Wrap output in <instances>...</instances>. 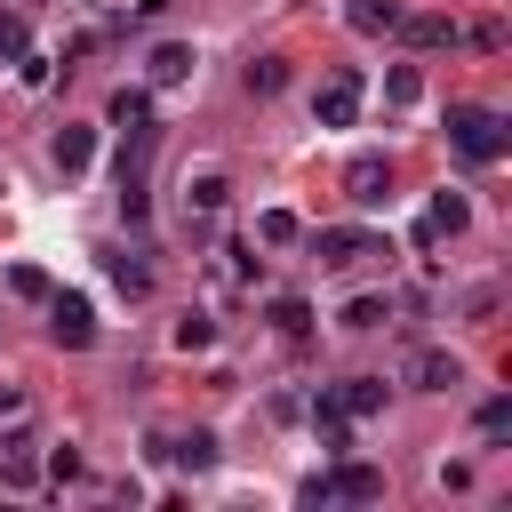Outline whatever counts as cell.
<instances>
[{
	"instance_id": "6da1fadb",
	"label": "cell",
	"mask_w": 512,
	"mask_h": 512,
	"mask_svg": "<svg viewBox=\"0 0 512 512\" xmlns=\"http://www.w3.org/2000/svg\"><path fill=\"white\" fill-rule=\"evenodd\" d=\"M448 144L464 152V160H504V144H512V128L488 112V104H448Z\"/></svg>"
},
{
	"instance_id": "7a4b0ae2",
	"label": "cell",
	"mask_w": 512,
	"mask_h": 512,
	"mask_svg": "<svg viewBox=\"0 0 512 512\" xmlns=\"http://www.w3.org/2000/svg\"><path fill=\"white\" fill-rule=\"evenodd\" d=\"M384 496V472L376 464H336L320 480H304V504H376Z\"/></svg>"
},
{
	"instance_id": "3957f363",
	"label": "cell",
	"mask_w": 512,
	"mask_h": 512,
	"mask_svg": "<svg viewBox=\"0 0 512 512\" xmlns=\"http://www.w3.org/2000/svg\"><path fill=\"white\" fill-rule=\"evenodd\" d=\"M312 256H320L328 272H352V264L384 256V240H376V232H360V224H328V232H312Z\"/></svg>"
},
{
	"instance_id": "277c9868",
	"label": "cell",
	"mask_w": 512,
	"mask_h": 512,
	"mask_svg": "<svg viewBox=\"0 0 512 512\" xmlns=\"http://www.w3.org/2000/svg\"><path fill=\"white\" fill-rule=\"evenodd\" d=\"M312 120L320 128H352L360 120V72H328L320 96H312Z\"/></svg>"
},
{
	"instance_id": "5b68a950",
	"label": "cell",
	"mask_w": 512,
	"mask_h": 512,
	"mask_svg": "<svg viewBox=\"0 0 512 512\" xmlns=\"http://www.w3.org/2000/svg\"><path fill=\"white\" fill-rule=\"evenodd\" d=\"M48 336H56L64 352L96 344V312H88V296H48Z\"/></svg>"
},
{
	"instance_id": "8992f818",
	"label": "cell",
	"mask_w": 512,
	"mask_h": 512,
	"mask_svg": "<svg viewBox=\"0 0 512 512\" xmlns=\"http://www.w3.org/2000/svg\"><path fill=\"white\" fill-rule=\"evenodd\" d=\"M344 192H352L360 208H384V200H392V160H384V152H360V160L344 168Z\"/></svg>"
},
{
	"instance_id": "52a82bcc",
	"label": "cell",
	"mask_w": 512,
	"mask_h": 512,
	"mask_svg": "<svg viewBox=\"0 0 512 512\" xmlns=\"http://www.w3.org/2000/svg\"><path fill=\"white\" fill-rule=\"evenodd\" d=\"M464 224H472V200H464V192H432V208H424L416 240L432 248V240H448V232H464Z\"/></svg>"
},
{
	"instance_id": "ba28073f",
	"label": "cell",
	"mask_w": 512,
	"mask_h": 512,
	"mask_svg": "<svg viewBox=\"0 0 512 512\" xmlns=\"http://www.w3.org/2000/svg\"><path fill=\"white\" fill-rule=\"evenodd\" d=\"M328 408H336L344 424H352V416H376V408H384V376H352V384H336Z\"/></svg>"
},
{
	"instance_id": "9c48e42d",
	"label": "cell",
	"mask_w": 512,
	"mask_h": 512,
	"mask_svg": "<svg viewBox=\"0 0 512 512\" xmlns=\"http://www.w3.org/2000/svg\"><path fill=\"white\" fill-rule=\"evenodd\" d=\"M408 376H416V392H448L464 368H456V352H440V344H424L416 360H408Z\"/></svg>"
},
{
	"instance_id": "30bf717a",
	"label": "cell",
	"mask_w": 512,
	"mask_h": 512,
	"mask_svg": "<svg viewBox=\"0 0 512 512\" xmlns=\"http://www.w3.org/2000/svg\"><path fill=\"white\" fill-rule=\"evenodd\" d=\"M232 200V184L216 176V168H200V176H184V216H216Z\"/></svg>"
},
{
	"instance_id": "8fae6325",
	"label": "cell",
	"mask_w": 512,
	"mask_h": 512,
	"mask_svg": "<svg viewBox=\"0 0 512 512\" xmlns=\"http://www.w3.org/2000/svg\"><path fill=\"white\" fill-rule=\"evenodd\" d=\"M152 448H160L168 464H184V472H208V464H216V440H208V432H176V440H152Z\"/></svg>"
},
{
	"instance_id": "7c38bea8",
	"label": "cell",
	"mask_w": 512,
	"mask_h": 512,
	"mask_svg": "<svg viewBox=\"0 0 512 512\" xmlns=\"http://www.w3.org/2000/svg\"><path fill=\"white\" fill-rule=\"evenodd\" d=\"M88 160H96V128H56V168L80 176Z\"/></svg>"
},
{
	"instance_id": "4fadbf2b",
	"label": "cell",
	"mask_w": 512,
	"mask_h": 512,
	"mask_svg": "<svg viewBox=\"0 0 512 512\" xmlns=\"http://www.w3.org/2000/svg\"><path fill=\"white\" fill-rule=\"evenodd\" d=\"M192 64H200V56H192L184 40H168V48H152V80H160V88H176V80H192Z\"/></svg>"
},
{
	"instance_id": "5bb4252c",
	"label": "cell",
	"mask_w": 512,
	"mask_h": 512,
	"mask_svg": "<svg viewBox=\"0 0 512 512\" xmlns=\"http://www.w3.org/2000/svg\"><path fill=\"white\" fill-rule=\"evenodd\" d=\"M400 32H408L416 48H456V24H448V16H400Z\"/></svg>"
},
{
	"instance_id": "9a60e30c",
	"label": "cell",
	"mask_w": 512,
	"mask_h": 512,
	"mask_svg": "<svg viewBox=\"0 0 512 512\" xmlns=\"http://www.w3.org/2000/svg\"><path fill=\"white\" fill-rule=\"evenodd\" d=\"M352 32H400V8L392 0H352Z\"/></svg>"
},
{
	"instance_id": "2e32d148",
	"label": "cell",
	"mask_w": 512,
	"mask_h": 512,
	"mask_svg": "<svg viewBox=\"0 0 512 512\" xmlns=\"http://www.w3.org/2000/svg\"><path fill=\"white\" fill-rule=\"evenodd\" d=\"M240 80H248V96H280L288 64H280V56H248V72H240Z\"/></svg>"
},
{
	"instance_id": "e0dca14e",
	"label": "cell",
	"mask_w": 512,
	"mask_h": 512,
	"mask_svg": "<svg viewBox=\"0 0 512 512\" xmlns=\"http://www.w3.org/2000/svg\"><path fill=\"white\" fill-rule=\"evenodd\" d=\"M256 240H264V248H288V240H304V224H296L288 208H264V216H256Z\"/></svg>"
},
{
	"instance_id": "ac0fdd59",
	"label": "cell",
	"mask_w": 512,
	"mask_h": 512,
	"mask_svg": "<svg viewBox=\"0 0 512 512\" xmlns=\"http://www.w3.org/2000/svg\"><path fill=\"white\" fill-rule=\"evenodd\" d=\"M112 288H120V296H152V264H136V256H112Z\"/></svg>"
},
{
	"instance_id": "d6986e66",
	"label": "cell",
	"mask_w": 512,
	"mask_h": 512,
	"mask_svg": "<svg viewBox=\"0 0 512 512\" xmlns=\"http://www.w3.org/2000/svg\"><path fill=\"white\" fill-rule=\"evenodd\" d=\"M272 320H280V336H312V304L304 296H272Z\"/></svg>"
},
{
	"instance_id": "ffe728a7",
	"label": "cell",
	"mask_w": 512,
	"mask_h": 512,
	"mask_svg": "<svg viewBox=\"0 0 512 512\" xmlns=\"http://www.w3.org/2000/svg\"><path fill=\"white\" fill-rule=\"evenodd\" d=\"M384 96H392V104H416V96H424V72H416V64H392V72H384Z\"/></svg>"
},
{
	"instance_id": "44dd1931",
	"label": "cell",
	"mask_w": 512,
	"mask_h": 512,
	"mask_svg": "<svg viewBox=\"0 0 512 512\" xmlns=\"http://www.w3.org/2000/svg\"><path fill=\"white\" fill-rule=\"evenodd\" d=\"M136 120H152V96L144 88H120L112 96V128H136Z\"/></svg>"
},
{
	"instance_id": "7402d4cb",
	"label": "cell",
	"mask_w": 512,
	"mask_h": 512,
	"mask_svg": "<svg viewBox=\"0 0 512 512\" xmlns=\"http://www.w3.org/2000/svg\"><path fill=\"white\" fill-rule=\"evenodd\" d=\"M8 288H16V296H24V304H48V296H56V288H48V272H40V264H16V272H8Z\"/></svg>"
},
{
	"instance_id": "603a6c76",
	"label": "cell",
	"mask_w": 512,
	"mask_h": 512,
	"mask_svg": "<svg viewBox=\"0 0 512 512\" xmlns=\"http://www.w3.org/2000/svg\"><path fill=\"white\" fill-rule=\"evenodd\" d=\"M312 432H320V448H328V456H344V448H352V440H344V416H336L328 400L312 408Z\"/></svg>"
},
{
	"instance_id": "cb8c5ba5",
	"label": "cell",
	"mask_w": 512,
	"mask_h": 512,
	"mask_svg": "<svg viewBox=\"0 0 512 512\" xmlns=\"http://www.w3.org/2000/svg\"><path fill=\"white\" fill-rule=\"evenodd\" d=\"M24 40H32V32H24V16H16V8H0V64H16V56H24Z\"/></svg>"
},
{
	"instance_id": "d4e9b609",
	"label": "cell",
	"mask_w": 512,
	"mask_h": 512,
	"mask_svg": "<svg viewBox=\"0 0 512 512\" xmlns=\"http://www.w3.org/2000/svg\"><path fill=\"white\" fill-rule=\"evenodd\" d=\"M344 328H384V296H352L344 304Z\"/></svg>"
},
{
	"instance_id": "484cf974",
	"label": "cell",
	"mask_w": 512,
	"mask_h": 512,
	"mask_svg": "<svg viewBox=\"0 0 512 512\" xmlns=\"http://www.w3.org/2000/svg\"><path fill=\"white\" fill-rule=\"evenodd\" d=\"M176 344H184V352H208V344H216V320H200V312L176 320Z\"/></svg>"
},
{
	"instance_id": "4316f807",
	"label": "cell",
	"mask_w": 512,
	"mask_h": 512,
	"mask_svg": "<svg viewBox=\"0 0 512 512\" xmlns=\"http://www.w3.org/2000/svg\"><path fill=\"white\" fill-rule=\"evenodd\" d=\"M480 432H488V440L512 432V400H480Z\"/></svg>"
},
{
	"instance_id": "83f0119b",
	"label": "cell",
	"mask_w": 512,
	"mask_h": 512,
	"mask_svg": "<svg viewBox=\"0 0 512 512\" xmlns=\"http://www.w3.org/2000/svg\"><path fill=\"white\" fill-rule=\"evenodd\" d=\"M40 472H32V456H0V488H32Z\"/></svg>"
},
{
	"instance_id": "f1b7e54d",
	"label": "cell",
	"mask_w": 512,
	"mask_h": 512,
	"mask_svg": "<svg viewBox=\"0 0 512 512\" xmlns=\"http://www.w3.org/2000/svg\"><path fill=\"white\" fill-rule=\"evenodd\" d=\"M48 480H80V448H56L48 456Z\"/></svg>"
},
{
	"instance_id": "f546056e",
	"label": "cell",
	"mask_w": 512,
	"mask_h": 512,
	"mask_svg": "<svg viewBox=\"0 0 512 512\" xmlns=\"http://www.w3.org/2000/svg\"><path fill=\"white\" fill-rule=\"evenodd\" d=\"M160 8H168V0H136V16H160Z\"/></svg>"
},
{
	"instance_id": "4dcf8cb0",
	"label": "cell",
	"mask_w": 512,
	"mask_h": 512,
	"mask_svg": "<svg viewBox=\"0 0 512 512\" xmlns=\"http://www.w3.org/2000/svg\"><path fill=\"white\" fill-rule=\"evenodd\" d=\"M8 408H16V392H8V384H0V416H8Z\"/></svg>"
}]
</instances>
